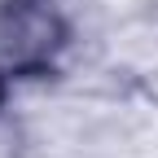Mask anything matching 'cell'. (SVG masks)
<instances>
[{
	"label": "cell",
	"mask_w": 158,
	"mask_h": 158,
	"mask_svg": "<svg viewBox=\"0 0 158 158\" xmlns=\"http://www.w3.org/2000/svg\"><path fill=\"white\" fill-rule=\"evenodd\" d=\"M66 35L57 0H9L0 9V62L9 70H44L66 48Z\"/></svg>",
	"instance_id": "cell-1"
},
{
	"label": "cell",
	"mask_w": 158,
	"mask_h": 158,
	"mask_svg": "<svg viewBox=\"0 0 158 158\" xmlns=\"http://www.w3.org/2000/svg\"><path fill=\"white\" fill-rule=\"evenodd\" d=\"M0 97H5V75H0Z\"/></svg>",
	"instance_id": "cell-2"
}]
</instances>
